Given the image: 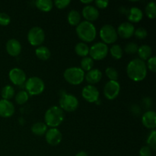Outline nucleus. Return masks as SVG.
Returning <instances> with one entry per match:
<instances>
[{
    "mask_svg": "<svg viewBox=\"0 0 156 156\" xmlns=\"http://www.w3.org/2000/svg\"><path fill=\"white\" fill-rule=\"evenodd\" d=\"M126 73L131 80L134 82H141L147 76V67L145 61L139 58L129 61L126 66Z\"/></svg>",
    "mask_w": 156,
    "mask_h": 156,
    "instance_id": "nucleus-1",
    "label": "nucleus"
},
{
    "mask_svg": "<svg viewBox=\"0 0 156 156\" xmlns=\"http://www.w3.org/2000/svg\"><path fill=\"white\" fill-rule=\"evenodd\" d=\"M76 34L83 42H92L97 35V30L91 22L83 21L76 26Z\"/></svg>",
    "mask_w": 156,
    "mask_h": 156,
    "instance_id": "nucleus-2",
    "label": "nucleus"
},
{
    "mask_svg": "<svg viewBox=\"0 0 156 156\" xmlns=\"http://www.w3.org/2000/svg\"><path fill=\"white\" fill-rule=\"evenodd\" d=\"M64 120L63 111L58 106H53L49 108L44 115V121L47 126L56 128Z\"/></svg>",
    "mask_w": 156,
    "mask_h": 156,
    "instance_id": "nucleus-3",
    "label": "nucleus"
},
{
    "mask_svg": "<svg viewBox=\"0 0 156 156\" xmlns=\"http://www.w3.org/2000/svg\"><path fill=\"white\" fill-rule=\"evenodd\" d=\"M85 72L80 67H69L63 73V77L68 83L78 85L82 83L85 79Z\"/></svg>",
    "mask_w": 156,
    "mask_h": 156,
    "instance_id": "nucleus-4",
    "label": "nucleus"
},
{
    "mask_svg": "<svg viewBox=\"0 0 156 156\" xmlns=\"http://www.w3.org/2000/svg\"><path fill=\"white\" fill-rule=\"evenodd\" d=\"M45 85L41 78L33 76L25 82V89L29 95H38L44 91Z\"/></svg>",
    "mask_w": 156,
    "mask_h": 156,
    "instance_id": "nucleus-5",
    "label": "nucleus"
},
{
    "mask_svg": "<svg viewBox=\"0 0 156 156\" xmlns=\"http://www.w3.org/2000/svg\"><path fill=\"white\" fill-rule=\"evenodd\" d=\"M101 39L105 44H112L117 40V30L111 24H105L99 31Z\"/></svg>",
    "mask_w": 156,
    "mask_h": 156,
    "instance_id": "nucleus-6",
    "label": "nucleus"
},
{
    "mask_svg": "<svg viewBox=\"0 0 156 156\" xmlns=\"http://www.w3.org/2000/svg\"><path fill=\"white\" fill-rule=\"evenodd\" d=\"M79 107V100L76 96L70 94H63L59 99V108L62 111L73 112Z\"/></svg>",
    "mask_w": 156,
    "mask_h": 156,
    "instance_id": "nucleus-7",
    "label": "nucleus"
},
{
    "mask_svg": "<svg viewBox=\"0 0 156 156\" xmlns=\"http://www.w3.org/2000/svg\"><path fill=\"white\" fill-rule=\"evenodd\" d=\"M109 49L107 44L103 42H98L89 48L90 57L93 60H101L108 55Z\"/></svg>",
    "mask_w": 156,
    "mask_h": 156,
    "instance_id": "nucleus-8",
    "label": "nucleus"
},
{
    "mask_svg": "<svg viewBox=\"0 0 156 156\" xmlns=\"http://www.w3.org/2000/svg\"><path fill=\"white\" fill-rule=\"evenodd\" d=\"M27 40L30 45L40 47L45 40L44 30L40 27H33L27 34Z\"/></svg>",
    "mask_w": 156,
    "mask_h": 156,
    "instance_id": "nucleus-9",
    "label": "nucleus"
},
{
    "mask_svg": "<svg viewBox=\"0 0 156 156\" xmlns=\"http://www.w3.org/2000/svg\"><path fill=\"white\" fill-rule=\"evenodd\" d=\"M120 91V85L117 81H109L104 88V94L108 100H114L119 95Z\"/></svg>",
    "mask_w": 156,
    "mask_h": 156,
    "instance_id": "nucleus-10",
    "label": "nucleus"
},
{
    "mask_svg": "<svg viewBox=\"0 0 156 156\" xmlns=\"http://www.w3.org/2000/svg\"><path fill=\"white\" fill-rule=\"evenodd\" d=\"M82 95L85 101L89 103L97 102L99 99L100 93L98 88L92 85H88L83 88L82 91Z\"/></svg>",
    "mask_w": 156,
    "mask_h": 156,
    "instance_id": "nucleus-11",
    "label": "nucleus"
},
{
    "mask_svg": "<svg viewBox=\"0 0 156 156\" xmlns=\"http://www.w3.org/2000/svg\"><path fill=\"white\" fill-rule=\"evenodd\" d=\"M9 77L11 82L15 85H21L25 83L27 80V76L25 73L20 68L12 69L9 73Z\"/></svg>",
    "mask_w": 156,
    "mask_h": 156,
    "instance_id": "nucleus-12",
    "label": "nucleus"
},
{
    "mask_svg": "<svg viewBox=\"0 0 156 156\" xmlns=\"http://www.w3.org/2000/svg\"><path fill=\"white\" fill-rule=\"evenodd\" d=\"M62 136L57 128H50L47 129L45 133V139L47 143L50 146H57L62 141Z\"/></svg>",
    "mask_w": 156,
    "mask_h": 156,
    "instance_id": "nucleus-13",
    "label": "nucleus"
},
{
    "mask_svg": "<svg viewBox=\"0 0 156 156\" xmlns=\"http://www.w3.org/2000/svg\"><path fill=\"white\" fill-rule=\"evenodd\" d=\"M134 31H135V27L130 22L122 23L119 25L117 30V35L124 39L130 38L134 34Z\"/></svg>",
    "mask_w": 156,
    "mask_h": 156,
    "instance_id": "nucleus-14",
    "label": "nucleus"
},
{
    "mask_svg": "<svg viewBox=\"0 0 156 156\" xmlns=\"http://www.w3.org/2000/svg\"><path fill=\"white\" fill-rule=\"evenodd\" d=\"M15 114V106L10 101L2 99L0 100V117L8 118Z\"/></svg>",
    "mask_w": 156,
    "mask_h": 156,
    "instance_id": "nucleus-15",
    "label": "nucleus"
},
{
    "mask_svg": "<svg viewBox=\"0 0 156 156\" xmlns=\"http://www.w3.org/2000/svg\"><path fill=\"white\" fill-rule=\"evenodd\" d=\"M82 13L85 21L89 22L96 21L99 17V12L97 8L91 5H86L82 9Z\"/></svg>",
    "mask_w": 156,
    "mask_h": 156,
    "instance_id": "nucleus-16",
    "label": "nucleus"
},
{
    "mask_svg": "<svg viewBox=\"0 0 156 156\" xmlns=\"http://www.w3.org/2000/svg\"><path fill=\"white\" fill-rule=\"evenodd\" d=\"M142 123L145 127L154 129L156 126V113L153 111H148L142 117Z\"/></svg>",
    "mask_w": 156,
    "mask_h": 156,
    "instance_id": "nucleus-17",
    "label": "nucleus"
},
{
    "mask_svg": "<svg viewBox=\"0 0 156 156\" xmlns=\"http://www.w3.org/2000/svg\"><path fill=\"white\" fill-rule=\"evenodd\" d=\"M6 51L10 56H18L21 52V44L18 40L10 39L6 43Z\"/></svg>",
    "mask_w": 156,
    "mask_h": 156,
    "instance_id": "nucleus-18",
    "label": "nucleus"
},
{
    "mask_svg": "<svg viewBox=\"0 0 156 156\" xmlns=\"http://www.w3.org/2000/svg\"><path fill=\"white\" fill-rule=\"evenodd\" d=\"M85 78L89 85H94L101 81L102 78V73L98 69H92L85 75Z\"/></svg>",
    "mask_w": 156,
    "mask_h": 156,
    "instance_id": "nucleus-19",
    "label": "nucleus"
},
{
    "mask_svg": "<svg viewBox=\"0 0 156 156\" xmlns=\"http://www.w3.org/2000/svg\"><path fill=\"white\" fill-rule=\"evenodd\" d=\"M143 17V12L140 9L137 7H132L127 13V18L130 22H140Z\"/></svg>",
    "mask_w": 156,
    "mask_h": 156,
    "instance_id": "nucleus-20",
    "label": "nucleus"
},
{
    "mask_svg": "<svg viewBox=\"0 0 156 156\" xmlns=\"http://www.w3.org/2000/svg\"><path fill=\"white\" fill-rule=\"evenodd\" d=\"M137 53H138L140 59H142L143 61L148 60L152 56V48L150 46L144 44V45H142L141 47H139Z\"/></svg>",
    "mask_w": 156,
    "mask_h": 156,
    "instance_id": "nucleus-21",
    "label": "nucleus"
},
{
    "mask_svg": "<svg viewBox=\"0 0 156 156\" xmlns=\"http://www.w3.org/2000/svg\"><path fill=\"white\" fill-rule=\"evenodd\" d=\"M47 126L43 122H37L31 126V132L36 136H44L47 131Z\"/></svg>",
    "mask_w": 156,
    "mask_h": 156,
    "instance_id": "nucleus-22",
    "label": "nucleus"
},
{
    "mask_svg": "<svg viewBox=\"0 0 156 156\" xmlns=\"http://www.w3.org/2000/svg\"><path fill=\"white\" fill-rule=\"evenodd\" d=\"M35 54L37 56L38 59L43 61H46L50 57L51 53H50V50L47 47H45V46H40V47H38L35 50Z\"/></svg>",
    "mask_w": 156,
    "mask_h": 156,
    "instance_id": "nucleus-23",
    "label": "nucleus"
},
{
    "mask_svg": "<svg viewBox=\"0 0 156 156\" xmlns=\"http://www.w3.org/2000/svg\"><path fill=\"white\" fill-rule=\"evenodd\" d=\"M67 20L70 25L77 26L80 23L81 20V15L79 11L75 10V9L69 11L67 15Z\"/></svg>",
    "mask_w": 156,
    "mask_h": 156,
    "instance_id": "nucleus-24",
    "label": "nucleus"
},
{
    "mask_svg": "<svg viewBox=\"0 0 156 156\" xmlns=\"http://www.w3.org/2000/svg\"><path fill=\"white\" fill-rule=\"evenodd\" d=\"M35 5L42 12H48L53 9V3L51 0H37L35 2Z\"/></svg>",
    "mask_w": 156,
    "mask_h": 156,
    "instance_id": "nucleus-25",
    "label": "nucleus"
},
{
    "mask_svg": "<svg viewBox=\"0 0 156 156\" xmlns=\"http://www.w3.org/2000/svg\"><path fill=\"white\" fill-rule=\"evenodd\" d=\"M75 52L82 57L88 56L89 54V47L84 42H79L75 46Z\"/></svg>",
    "mask_w": 156,
    "mask_h": 156,
    "instance_id": "nucleus-26",
    "label": "nucleus"
},
{
    "mask_svg": "<svg viewBox=\"0 0 156 156\" xmlns=\"http://www.w3.org/2000/svg\"><path fill=\"white\" fill-rule=\"evenodd\" d=\"M15 95V88L12 85H7L2 88L1 91V96L2 99L10 101V99L13 98Z\"/></svg>",
    "mask_w": 156,
    "mask_h": 156,
    "instance_id": "nucleus-27",
    "label": "nucleus"
},
{
    "mask_svg": "<svg viewBox=\"0 0 156 156\" xmlns=\"http://www.w3.org/2000/svg\"><path fill=\"white\" fill-rule=\"evenodd\" d=\"M94 60L91 59L89 56H85L83 57L81 60V67L80 68L85 71H90L91 69H92L93 66H94Z\"/></svg>",
    "mask_w": 156,
    "mask_h": 156,
    "instance_id": "nucleus-28",
    "label": "nucleus"
},
{
    "mask_svg": "<svg viewBox=\"0 0 156 156\" xmlns=\"http://www.w3.org/2000/svg\"><path fill=\"white\" fill-rule=\"evenodd\" d=\"M15 101H16V103L18 105H24V104H25L28 101L29 94H27V92L26 91L21 90V91H19L15 94Z\"/></svg>",
    "mask_w": 156,
    "mask_h": 156,
    "instance_id": "nucleus-29",
    "label": "nucleus"
},
{
    "mask_svg": "<svg viewBox=\"0 0 156 156\" xmlns=\"http://www.w3.org/2000/svg\"><path fill=\"white\" fill-rule=\"evenodd\" d=\"M146 15L150 19H154L156 17V4L155 2H150L146 6Z\"/></svg>",
    "mask_w": 156,
    "mask_h": 156,
    "instance_id": "nucleus-30",
    "label": "nucleus"
},
{
    "mask_svg": "<svg viewBox=\"0 0 156 156\" xmlns=\"http://www.w3.org/2000/svg\"><path fill=\"white\" fill-rule=\"evenodd\" d=\"M110 53H111V56L115 59H121L123 54V49L118 44H114L110 49Z\"/></svg>",
    "mask_w": 156,
    "mask_h": 156,
    "instance_id": "nucleus-31",
    "label": "nucleus"
},
{
    "mask_svg": "<svg viewBox=\"0 0 156 156\" xmlns=\"http://www.w3.org/2000/svg\"><path fill=\"white\" fill-rule=\"evenodd\" d=\"M105 74L108 76L110 81H117L119 77L118 72L114 67L109 66L105 69Z\"/></svg>",
    "mask_w": 156,
    "mask_h": 156,
    "instance_id": "nucleus-32",
    "label": "nucleus"
},
{
    "mask_svg": "<svg viewBox=\"0 0 156 156\" xmlns=\"http://www.w3.org/2000/svg\"><path fill=\"white\" fill-rule=\"evenodd\" d=\"M146 143H147V146H149L151 149H153L155 150L156 149V131L155 129L150 132V133L149 134L147 137V140H146Z\"/></svg>",
    "mask_w": 156,
    "mask_h": 156,
    "instance_id": "nucleus-33",
    "label": "nucleus"
},
{
    "mask_svg": "<svg viewBox=\"0 0 156 156\" xmlns=\"http://www.w3.org/2000/svg\"><path fill=\"white\" fill-rule=\"evenodd\" d=\"M139 49V46L134 42H129L126 44L124 47V51L128 54H134L137 53Z\"/></svg>",
    "mask_w": 156,
    "mask_h": 156,
    "instance_id": "nucleus-34",
    "label": "nucleus"
},
{
    "mask_svg": "<svg viewBox=\"0 0 156 156\" xmlns=\"http://www.w3.org/2000/svg\"><path fill=\"white\" fill-rule=\"evenodd\" d=\"M147 30L144 27H139L134 31V35L136 36V37L140 40L145 39L147 37Z\"/></svg>",
    "mask_w": 156,
    "mask_h": 156,
    "instance_id": "nucleus-35",
    "label": "nucleus"
},
{
    "mask_svg": "<svg viewBox=\"0 0 156 156\" xmlns=\"http://www.w3.org/2000/svg\"><path fill=\"white\" fill-rule=\"evenodd\" d=\"M11 22V18L5 12H0V25L7 26Z\"/></svg>",
    "mask_w": 156,
    "mask_h": 156,
    "instance_id": "nucleus-36",
    "label": "nucleus"
},
{
    "mask_svg": "<svg viewBox=\"0 0 156 156\" xmlns=\"http://www.w3.org/2000/svg\"><path fill=\"white\" fill-rule=\"evenodd\" d=\"M146 67L149 69L151 72L152 73H155L156 72V57L155 56H151L149 59L147 60V64H146Z\"/></svg>",
    "mask_w": 156,
    "mask_h": 156,
    "instance_id": "nucleus-37",
    "label": "nucleus"
},
{
    "mask_svg": "<svg viewBox=\"0 0 156 156\" xmlns=\"http://www.w3.org/2000/svg\"><path fill=\"white\" fill-rule=\"evenodd\" d=\"M70 0H56L54 1V5L57 9H63L66 8L70 4Z\"/></svg>",
    "mask_w": 156,
    "mask_h": 156,
    "instance_id": "nucleus-38",
    "label": "nucleus"
},
{
    "mask_svg": "<svg viewBox=\"0 0 156 156\" xmlns=\"http://www.w3.org/2000/svg\"><path fill=\"white\" fill-rule=\"evenodd\" d=\"M140 156H152V149L149 146H143L140 150Z\"/></svg>",
    "mask_w": 156,
    "mask_h": 156,
    "instance_id": "nucleus-39",
    "label": "nucleus"
},
{
    "mask_svg": "<svg viewBox=\"0 0 156 156\" xmlns=\"http://www.w3.org/2000/svg\"><path fill=\"white\" fill-rule=\"evenodd\" d=\"M95 5L98 8L103 9L108 7L109 5V1L108 0H96Z\"/></svg>",
    "mask_w": 156,
    "mask_h": 156,
    "instance_id": "nucleus-40",
    "label": "nucleus"
},
{
    "mask_svg": "<svg viewBox=\"0 0 156 156\" xmlns=\"http://www.w3.org/2000/svg\"><path fill=\"white\" fill-rule=\"evenodd\" d=\"M75 156H88V154H87L85 152H84V151H80V152H78V153Z\"/></svg>",
    "mask_w": 156,
    "mask_h": 156,
    "instance_id": "nucleus-41",
    "label": "nucleus"
},
{
    "mask_svg": "<svg viewBox=\"0 0 156 156\" xmlns=\"http://www.w3.org/2000/svg\"><path fill=\"white\" fill-rule=\"evenodd\" d=\"M92 0H86V1H84V0H81V2L83 3V4H88L89 5L90 3L92 2Z\"/></svg>",
    "mask_w": 156,
    "mask_h": 156,
    "instance_id": "nucleus-42",
    "label": "nucleus"
}]
</instances>
